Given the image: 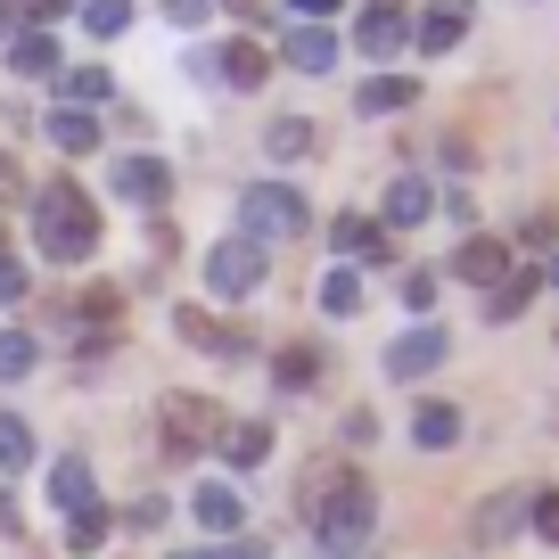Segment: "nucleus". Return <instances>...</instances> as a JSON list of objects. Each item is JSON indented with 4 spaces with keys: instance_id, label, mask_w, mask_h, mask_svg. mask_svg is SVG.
I'll use <instances>...</instances> for the list:
<instances>
[{
    "instance_id": "nucleus-12",
    "label": "nucleus",
    "mask_w": 559,
    "mask_h": 559,
    "mask_svg": "<svg viewBox=\"0 0 559 559\" xmlns=\"http://www.w3.org/2000/svg\"><path fill=\"white\" fill-rule=\"evenodd\" d=\"M403 41H412V17H403L395 0H379V9H362V25H354V50H370V58H395Z\"/></svg>"
},
{
    "instance_id": "nucleus-29",
    "label": "nucleus",
    "mask_w": 559,
    "mask_h": 559,
    "mask_svg": "<svg viewBox=\"0 0 559 559\" xmlns=\"http://www.w3.org/2000/svg\"><path fill=\"white\" fill-rule=\"evenodd\" d=\"M107 91H116L107 67H58V99H67V107H99Z\"/></svg>"
},
{
    "instance_id": "nucleus-27",
    "label": "nucleus",
    "mask_w": 559,
    "mask_h": 559,
    "mask_svg": "<svg viewBox=\"0 0 559 559\" xmlns=\"http://www.w3.org/2000/svg\"><path fill=\"white\" fill-rule=\"evenodd\" d=\"M272 379H280V395H305V386L321 379V354L313 346H280L272 354Z\"/></svg>"
},
{
    "instance_id": "nucleus-39",
    "label": "nucleus",
    "mask_w": 559,
    "mask_h": 559,
    "mask_svg": "<svg viewBox=\"0 0 559 559\" xmlns=\"http://www.w3.org/2000/svg\"><path fill=\"white\" fill-rule=\"evenodd\" d=\"M165 17H174V25H206V0H174Z\"/></svg>"
},
{
    "instance_id": "nucleus-32",
    "label": "nucleus",
    "mask_w": 559,
    "mask_h": 559,
    "mask_svg": "<svg viewBox=\"0 0 559 559\" xmlns=\"http://www.w3.org/2000/svg\"><path fill=\"white\" fill-rule=\"evenodd\" d=\"M83 25H91L99 41H116L123 25H132V0H83Z\"/></svg>"
},
{
    "instance_id": "nucleus-15",
    "label": "nucleus",
    "mask_w": 559,
    "mask_h": 559,
    "mask_svg": "<svg viewBox=\"0 0 559 559\" xmlns=\"http://www.w3.org/2000/svg\"><path fill=\"white\" fill-rule=\"evenodd\" d=\"M428 206H437V190H428V174H395L386 181V230H412V223H428Z\"/></svg>"
},
{
    "instance_id": "nucleus-8",
    "label": "nucleus",
    "mask_w": 559,
    "mask_h": 559,
    "mask_svg": "<svg viewBox=\"0 0 559 559\" xmlns=\"http://www.w3.org/2000/svg\"><path fill=\"white\" fill-rule=\"evenodd\" d=\"M444 272L469 280V288H502V280H510V247H502V239H477V230H469V239L453 247V263H444Z\"/></svg>"
},
{
    "instance_id": "nucleus-1",
    "label": "nucleus",
    "mask_w": 559,
    "mask_h": 559,
    "mask_svg": "<svg viewBox=\"0 0 559 559\" xmlns=\"http://www.w3.org/2000/svg\"><path fill=\"white\" fill-rule=\"evenodd\" d=\"M297 502H305V519H313L321 559H354L370 543V526H379V493H370V477L337 469V461H313V469H305Z\"/></svg>"
},
{
    "instance_id": "nucleus-17",
    "label": "nucleus",
    "mask_w": 559,
    "mask_h": 559,
    "mask_svg": "<svg viewBox=\"0 0 559 559\" xmlns=\"http://www.w3.org/2000/svg\"><path fill=\"white\" fill-rule=\"evenodd\" d=\"M41 132H50V148H67V157H91V148H99V116H91V107H50Z\"/></svg>"
},
{
    "instance_id": "nucleus-26",
    "label": "nucleus",
    "mask_w": 559,
    "mask_h": 559,
    "mask_svg": "<svg viewBox=\"0 0 559 559\" xmlns=\"http://www.w3.org/2000/svg\"><path fill=\"white\" fill-rule=\"evenodd\" d=\"M535 288H543V272H510L502 288H486V321H519L535 305Z\"/></svg>"
},
{
    "instance_id": "nucleus-4",
    "label": "nucleus",
    "mask_w": 559,
    "mask_h": 559,
    "mask_svg": "<svg viewBox=\"0 0 559 559\" xmlns=\"http://www.w3.org/2000/svg\"><path fill=\"white\" fill-rule=\"evenodd\" d=\"M305 230V198L288 190V181H255V190H239V239L255 247H280Z\"/></svg>"
},
{
    "instance_id": "nucleus-10",
    "label": "nucleus",
    "mask_w": 559,
    "mask_h": 559,
    "mask_svg": "<svg viewBox=\"0 0 559 559\" xmlns=\"http://www.w3.org/2000/svg\"><path fill=\"white\" fill-rule=\"evenodd\" d=\"M174 330L190 337V346L223 354V362H247V354H255V337H247V330H223V321H206V313H198V305H181V313H174Z\"/></svg>"
},
{
    "instance_id": "nucleus-41",
    "label": "nucleus",
    "mask_w": 559,
    "mask_h": 559,
    "mask_svg": "<svg viewBox=\"0 0 559 559\" xmlns=\"http://www.w3.org/2000/svg\"><path fill=\"white\" fill-rule=\"evenodd\" d=\"M297 17H337V0H288Z\"/></svg>"
},
{
    "instance_id": "nucleus-34",
    "label": "nucleus",
    "mask_w": 559,
    "mask_h": 559,
    "mask_svg": "<svg viewBox=\"0 0 559 559\" xmlns=\"http://www.w3.org/2000/svg\"><path fill=\"white\" fill-rule=\"evenodd\" d=\"M526 526H535L543 543H559V493H535V502H526Z\"/></svg>"
},
{
    "instance_id": "nucleus-19",
    "label": "nucleus",
    "mask_w": 559,
    "mask_h": 559,
    "mask_svg": "<svg viewBox=\"0 0 559 559\" xmlns=\"http://www.w3.org/2000/svg\"><path fill=\"white\" fill-rule=\"evenodd\" d=\"M50 502H58V510H91V502H99V486H91V461H83V453L50 461Z\"/></svg>"
},
{
    "instance_id": "nucleus-35",
    "label": "nucleus",
    "mask_w": 559,
    "mask_h": 559,
    "mask_svg": "<svg viewBox=\"0 0 559 559\" xmlns=\"http://www.w3.org/2000/svg\"><path fill=\"white\" fill-rule=\"evenodd\" d=\"M17 297H25V263L0 247V305H17Z\"/></svg>"
},
{
    "instance_id": "nucleus-38",
    "label": "nucleus",
    "mask_w": 559,
    "mask_h": 559,
    "mask_svg": "<svg viewBox=\"0 0 559 559\" xmlns=\"http://www.w3.org/2000/svg\"><path fill=\"white\" fill-rule=\"evenodd\" d=\"M67 9H74V0H25V17H34V25H50V17H67Z\"/></svg>"
},
{
    "instance_id": "nucleus-14",
    "label": "nucleus",
    "mask_w": 559,
    "mask_h": 559,
    "mask_svg": "<svg viewBox=\"0 0 559 559\" xmlns=\"http://www.w3.org/2000/svg\"><path fill=\"white\" fill-rule=\"evenodd\" d=\"M330 247H337V255H354V263H386V255H395V247H386V223H370V214H337Z\"/></svg>"
},
{
    "instance_id": "nucleus-25",
    "label": "nucleus",
    "mask_w": 559,
    "mask_h": 559,
    "mask_svg": "<svg viewBox=\"0 0 559 559\" xmlns=\"http://www.w3.org/2000/svg\"><path fill=\"white\" fill-rule=\"evenodd\" d=\"M412 99H419V83H403V74H370V83L354 91L362 116H395V107H412Z\"/></svg>"
},
{
    "instance_id": "nucleus-5",
    "label": "nucleus",
    "mask_w": 559,
    "mask_h": 559,
    "mask_svg": "<svg viewBox=\"0 0 559 559\" xmlns=\"http://www.w3.org/2000/svg\"><path fill=\"white\" fill-rule=\"evenodd\" d=\"M263 272H272V247L239 239V230L206 247V288L214 297H247V288H263Z\"/></svg>"
},
{
    "instance_id": "nucleus-21",
    "label": "nucleus",
    "mask_w": 559,
    "mask_h": 559,
    "mask_svg": "<svg viewBox=\"0 0 559 559\" xmlns=\"http://www.w3.org/2000/svg\"><path fill=\"white\" fill-rule=\"evenodd\" d=\"M288 67L297 74H330L337 67V34L330 25H297V34H288Z\"/></svg>"
},
{
    "instance_id": "nucleus-45",
    "label": "nucleus",
    "mask_w": 559,
    "mask_h": 559,
    "mask_svg": "<svg viewBox=\"0 0 559 559\" xmlns=\"http://www.w3.org/2000/svg\"><path fill=\"white\" fill-rule=\"evenodd\" d=\"M0 41H9V17H0Z\"/></svg>"
},
{
    "instance_id": "nucleus-37",
    "label": "nucleus",
    "mask_w": 559,
    "mask_h": 559,
    "mask_svg": "<svg viewBox=\"0 0 559 559\" xmlns=\"http://www.w3.org/2000/svg\"><path fill=\"white\" fill-rule=\"evenodd\" d=\"M0 535H9V543L25 535V510H17V493H9V477H0Z\"/></svg>"
},
{
    "instance_id": "nucleus-20",
    "label": "nucleus",
    "mask_w": 559,
    "mask_h": 559,
    "mask_svg": "<svg viewBox=\"0 0 559 559\" xmlns=\"http://www.w3.org/2000/svg\"><path fill=\"white\" fill-rule=\"evenodd\" d=\"M223 461L230 469H263V461H272V428H263V419H230L223 428Z\"/></svg>"
},
{
    "instance_id": "nucleus-28",
    "label": "nucleus",
    "mask_w": 559,
    "mask_h": 559,
    "mask_svg": "<svg viewBox=\"0 0 559 559\" xmlns=\"http://www.w3.org/2000/svg\"><path fill=\"white\" fill-rule=\"evenodd\" d=\"M263 148H272L280 165L313 157V123H305V116H272V132H263Z\"/></svg>"
},
{
    "instance_id": "nucleus-3",
    "label": "nucleus",
    "mask_w": 559,
    "mask_h": 559,
    "mask_svg": "<svg viewBox=\"0 0 559 559\" xmlns=\"http://www.w3.org/2000/svg\"><path fill=\"white\" fill-rule=\"evenodd\" d=\"M230 412L214 395H190V386H174V395H157V453L165 461H198L206 444H223Z\"/></svg>"
},
{
    "instance_id": "nucleus-36",
    "label": "nucleus",
    "mask_w": 559,
    "mask_h": 559,
    "mask_svg": "<svg viewBox=\"0 0 559 559\" xmlns=\"http://www.w3.org/2000/svg\"><path fill=\"white\" fill-rule=\"evenodd\" d=\"M428 297H437V272H403V305H412V313H428Z\"/></svg>"
},
{
    "instance_id": "nucleus-40",
    "label": "nucleus",
    "mask_w": 559,
    "mask_h": 559,
    "mask_svg": "<svg viewBox=\"0 0 559 559\" xmlns=\"http://www.w3.org/2000/svg\"><path fill=\"white\" fill-rule=\"evenodd\" d=\"M223 9H230L239 25H263V0H223Z\"/></svg>"
},
{
    "instance_id": "nucleus-2",
    "label": "nucleus",
    "mask_w": 559,
    "mask_h": 559,
    "mask_svg": "<svg viewBox=\"0 0 559 559\" xmlns=\"http://www.w3.org/2000/svg\"><path fill=\"white\" fill-rule=\"evenodd\" d=\"M34 247L50 263H91V255H99V206H91L74 181L34 190Z\"/></svg>"
},
{
    "instance_id": "nucleus-33",
    "label": "nucleus",
    "mask_w": 559,
    "mask_h": 559,
    "mask_svg": "<svg viewBox=\"0 0 559 559\" xmlns=\"http://www.w3.org/2000/svg\"><path fill=\"white\" fill-rule=\"evenodd\" d=\"M165 510H174L165 493H140V502H123V526H132V535H157V526H165Z\"/></svg>"
},
{
    "instance_id": "nucleus-23",
    "label": "nucleus",
    "mask_w": 559,
    "mask_h": 559,
    "mask_svg": "<svg viewBox=\"0 0 559 559\" xmlns=\"http://www.w3.org/2000/svg\"><path fill=\"white\" fill-rule=\"evenodd\" d=\"M41 461V444H34V428H25L17 412H0V477H25Z\"/></svg>"
},
{
    "instance_id": "nucleus-31",
    "label": "nucleus",
    "mask_w": 559,
    "mask_h": 559,
    "mask_svg": "<svg viewBox=\"0 0 559 559\" xmlns=\"http://www.w3.org/2000/svg\"><path fill=\"white\" fill-rule=\"evenodd\" d=\"M107 543V510L91 502V510H67V551H99Z\"/></svg>"
},
{
    "instance_id": "nucleus-43",
    "label": "nucleus",
    "mask_w": 559,
    "mask_h": 559,
    "mask_svg": "<svg viewBox=\"0 0 559 559\" xmlns=\"http://www.w3.org/2000/svg\"><path fill=\"white\" fill-rule=\"evenodd\" d=\"M181 559H223V551H214V543H206V551H181Z\"/></svg>"
},
{
    "instance_id": "nucleus-44",
    "label": "nucleus",
    "mask_w": 559,
    "mask_h": 559,
    "mask_svg": "<svg viewBox=\"0 0 559 559\" xmlns=\"http://www.w3.org/2000/svg\"><path fill=\"white\" fill-rule=\"evenodd\" d=\"M543 280H559V255H551V263H543Z\"/></svg>"
},
{
    "instance_id": "nucleus-6",
    "label": "nucleus",
    "mask_w": 559,
    "mask_h": 559,
    "mask_svg": "<svg viewBox=\"0 0 559 559\" xmlns=\"http://www.w3.org/2000/svg\"><path fill=\"white\" fill-rule=\"evenodd\" d=\"M444 354H453V337L437 321H419V330H403L386 346V379H428V370H444Z\"/></svg>"
},
{
    "instance_id": "nucleus-11",
    "label": "nucleus",
    "mask_w": 559,
    "mask_h": 559,
    "mask_svg": "<svg viewBox=\"0 0 559 559\" xmlns=\"http://www.w3.org/2000/svg\"><path fill=\"white\" fill-rule=\"evenodd\" d=\"M190 519L206 526V535H247V502H239V486H223V477L190 493Z\"/></svg>"
},
{
    "instance_id": "nucleus-18",
    "label": "nucleus",
    "mask_w": 559,
    "mask_h": 559,
    "mask_svg": "<svg viewBox=\"0 0 559 559\" xmlns=\"http://www.w3.org/2000/svg\"><path fill=\"white\" fill-rule=\"evenodd\" d=\"M412 444H419V453H453V444H461V412H453V403H419V412H412Z\"/></svg>"
},
{
    "instance_id": "nucleus-7",
    "label": "nucleus",
    "mask_w": 559,
    "mask_h": 559,
    "mask_svg": "<svg viewBox=\"0 0 559 559\" xmlns=\"http://www.w3.org/2000/svg\"><path fill=\"white\" fill-rule=\"evenodd\" d=\"M116 198H123V206H140V214H157L165 198H174V174L132 148V157H116Z\"/></svg>"
},
{
    "instance_id": "nucleus-30",
    "label": "nucleus",
    "mask_w": 559,
    "mask_h": 559,
    "mask_svg": "<svg viewBox=\"0 0 559 559\" xmlns=\"http://www.w3.org/2000/svg\"><path fill=\"white\" fill-rule=\"evenodd\" d=\"M34 330H0V386H9V379H25V370H34Z\"/></svg>"
},
{
    "instance_id": "nucleus-13",
    "label": "nucleus",
    "mask_w": 559,
    "mask_h": 559,
    "mask_svg": "<svg viewBox=\"0 0 559 559\" xmlns=\"http://www.w3.org/2000/svg\"><path fill=\"white\" fill-rule=\"evenodd\" d=\"M263 74H272V50H263V41H223V50H214V83L263 91Z\"/></svg>"
},
{
    "instance_id": "nucleus-24",
    "label": "nucleus",
    "mask_w": 559,
    "mask_h": 559,
    "mask_svg": "<svg viewBox=\"0 0 559 559\" xmlns=\"http://www.w3.org/2000/svg\"><path fill=\"white\" fill-rule=\"evenodd\" d=\"M313 305H321V313H330V321H354V313H362V280H354L346 263H337V272H321Z\"/></svg>"
},
{
    "instance_id": "nucleus-42",
    "label": "nucleus",
    "mask_w": 559,
    "mask_h": 559,
    "mask_svg": "<svg viewBox=\"0 0 559 559\" xmlns=\"http://www.w3.org/2000/svg\"><path fill=\"white\" fill-rule=\"evenodd\" d=\"M0 198H17V157H0Z\"/></svg>"
},
{
    "instance_id": "nucleus-9",
    "label": "nucleus",
    "mask_w": 559,
    "mask_h": 559,
    "mask_svg": "<svg viewBox=\"0 0 559 559\" xmlns=\"http://www.w3.org/2000/svg\"><path fill=\"white\" fill-rule=\"evenodd\" d=\"M526 502H535V493H526V486L493 493V502H486V510H477V519H469V543H477V551H493V543H510V535H519V526H526Z\"/></svg>"
},
{
    "instance_id": "nucleus-22",
    "label": "nucleus",
    "mask_w": 559,
    "mask_h": 559,
    "mask_svg": "<svg viewBox=\"0 0 559 559\" xmlns=\"http://www.w3.org/2000/svg\"><path fill=\"white\" fill-rule=\"evenodd\" d=\"M9 50V74H58V41L41 34V25H25V34H9L0 41Z\"/></svg>"
},
{
    "instance_id": "nucleus-16",
    "label": "nucleus",
    "mask_w": 559,
    "mask_h": 559,
    "mask_svg": "<svg viewBox=\"0 0 559 559\" xmlns=\"http://www.w3.org/2000/svg\"><path fill=\"white\" fill-rule=\"evenodd\" d=\"M461 34H469V0H437V9H428V17L412 25V41H419L428 58H444Z\"/></svg>"
}]
</instances>
